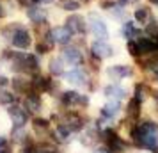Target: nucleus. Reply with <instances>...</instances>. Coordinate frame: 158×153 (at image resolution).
Wrapping results in <instances>:
<instances>
[{
  "instance_id": "f257e3e1",
  "label": "nucleus",
  "mask_w": 158,
  "mask_h": 153,
  "mask_svg": "<svg viewBox=\"0 0 158 153\" xmlns=\"http://www.w3.org/2000/svg\"><path fill=\"white\" fill-rule=\"evenodd\" d=\"M130 135H131L133 142L139 148L158 153V123H155V121H142L140 125L131 126Z\"/></svg>"
},
{
  "instance_id": "f03ea898",
  "label": "nucleus",
  "mask_w": 158,
  "mask_h": 153,
  "mask_svg": "<svg viewBox=\"0 0 158 153\" xmlns=\"http://www.w3.org/2000/svg\"><path fill=\"white\" fill-rule=\"evenodd\" d=\"M11 43L15 48H20V50H27L30 48V43H32V37H30V32L25 27H16L11 34Z\"/></svg>"
},
{
  "instance_id": "7ed1b4c3",
  "label": "nucleus",
  "mask_w": 158,
  "mask_h": 153,
  "mask_svg": "<svg viewBox=\"0 0 158 153\" xmlns=\"http://www.w3.org/2000/svg\"><path fill=\"white\" fill-rule=\"evenodd\" d=\"M91 55L96 59H110L114 55V46L108 45L105 39H96L93 45H91Z\"/></svg>"
},
{
  "instance_id": "20e7f679",
  "label": "nucleus",
  "mask_w": 158,
  "mask_h": 153,
  "mask_svg": "<svg viewBox=\"0 0 158 153\" xmlns=\"http://www.w3.org/2000/svg\"><path fill=\"white\" fill-rule=\"evenodd\" d=\"M103 135H105V141H107V150L110 153H124L126 144H124V141L112 128H107V130L103 132Z\"/></svg>"
},
{
  "instance_id": "39448f33",
  "label": "nucleus",
  "mask_w": 158,
  "mask_h": 153,
  "mask_svg": "<svg viewBox=\"0 0 158 153\" xmlns=\"http://www.w3.org/2000/svg\"><path fill=\"white\" fill-rule=\"evenodd\" d=\"M89 30L96 39H105L107 41L108 37V27L107 23L103 22L101 18H98L96 15H91L89 16Z\"/></svg>"
},
{
  "instance_id": "423d86ee",
  "label": "nucleus",
  "mask_w": 158,
  "mask_h": 153,
  "mask_svg": "<svg viewBox=\"0 0 158 153\" xmlns=\"http://www.w3.org/2000/svg\"><path fill=\"white\" fill-rule=\"evenodd\" d=\"M60 102L66 107H85L87 103H89V100H87V96L80 95L77 91H66L60 96Z\"/></svg>"
},
{
  "instance_id": "0eeeda50",
  "label": "nucleus",
  "mask_w": 158,
  "mask_h": 153,
  "mask_svg": "<svg viewBox=\"0 0 158 153\" xmlns=\"http://www.w3.org/2000/svg\"><path fill=\"white\" fill-rule=\"evenodd\" d=\"M50 39L53 41V43H59V45H68L69 41H71L73 37V32L66 25H57V27H53V29L50 30Z\"/></svg>"
},
{
  "instance_id": "6e6552de",
  "label": "nucleus",
  "mask_w": 158,
  "mask_h": 153,
  "mask_svg": "<svg viewBox=\"0 0 158 153\" xmlns=\"http://www.w3.org/2000/svg\"><path fill=\"white\" fill-rule=\"evenodd\" d=\"M60 125H64L66 128L69 132H78L84 128V125H85V119L80 116L78 112H68V114H64V117H62V123Z\"/></svg>"
},
{
  "instance_id": "1a4fd4ad",
  "label": "nucleus",
  "mask_w": 158,
  "mask_h": 153,
  "mask_svg": "<svg viewBox=\"0 0 158 153\" xmlns=\"http://www.w3.org/2000/svg\"><path fill=\"white\" fill-rule=\"evenodd\" d=\"M66 27L71 30L73 34H85V30H87L85 18L82 15H71L66 20Z\"/></svg>"
},
{
  "instance_id": "9d476101",
  "label": "nucleus",
  "mask_w": 158,
  "mask_h": 153,
  "mask_svg": "<svg viewBox=\"0 0 158 153\" xmlns=\"http://www.w3.org/2000/svg\"><path fill=\"white\" fill-rule=\"evenodd\" d=\"M7 116L16 126H25V123L29 121L27 110L22 109V107H18V105H13V103H11V107L7 109Z\"/></svg>"
},
{
  "instance_id": "9b49d317",
  "label": "nucleus",
  "mask_w": 158,
  "mask_h": 153,
  "mask_svg": "<svg viewBox=\"0 0 158 153\" xmlns=\"http://www.w3.org/2000/svg\"><path fill=\"white\" fill-rule=\"evenodd\" d=\"M131 68L126 64H114L107 70V75L110 80H123L126 77H131Z\"/></svg>"
},
{
  "instance_id": "f8f14e48",
  "label": "nucleus",
  "mask_w": 158,
  "mask_h": 153,
  "mask_svg": "<svg viewBox=\"0 0 158 153\" xmlns=\"http://www.w3.org/2000/svg\"><path fill=\"white\" fill-rule=\"evenodd\" d=\"M52 80L48 79V77H36L34 80H30V89L34 91V93H48V91H52Z\"/></svg>"
},
{
  "instance_id": "ddd939ff",
  "label": "nucleus",
  "mask_w": 158,
  "mask_h": 153,
  "mask_svg": "<svg viewBox=\"0 0 158 153\" xmlns=\"http://www.w3.org/2000/svg\"><path fill=\"white\" fill-rule=\"evenodd\" d=\"M23 109L29 110V112L41 110V98H39V95L34 93V91H29L27 96H25V100H23Z\"/></svg>"
},
{
  "instance_id": "4468645a",
  "label": "nucleus",
  "mask_w": 158,
  "mask_h": 153,
  "mask_svg": "<svg viewBox=\"0 0 158 153\" xmlns=\"http://www.w3.org/2000/svg\"><path fill=\"white\" fill-rule=\"evenodd\" d=\"M119 112H121V103H119V100H112V102L105 103L101 107V116L105 117V119H114Z\"/></svg>"
},
{
  "instance_id": "2eb2a0df",
  "label": "nucleus",
  "mask_w": 158,
  "mask_h": 153,
  "mask_svg": "<svg viewBox=\"0 0 158 153\" xmlns=\"http://www.w3.org/2000/svg\"><path fill=\"white\" fill-rule=\"evenodd\" d=\"M62 61L68 62L69 66H77V64L82 62V53H80L78 48L68 46V48H64V52H62Z\"/></svg>"
},
{
  "instance_id": "dca6fc26",
  "label": "nucleus",
  "mask_w": 158,
  "mask_h": 153,
  "mask_svg": "<svg viewBox=\"0 0 158 153\" xmlns=\"http://www.w3.org/2000/svg\"><path fill=\"white\" fill-rule=\"evenodd\" d=\"M64 79L66 82H69V84H73V86H85V75H84V71H80V70H71V71L64 73Z\"/></svg>"
},
{
  "instance_id": "f3484780",
  "label": "nucleus",
  "mask_w": 158,
  "mask_h": 153,
  "mask_svg": "<svg viewBox=\"0 0 158 153\" xmlns=\"http://www.w3.org/2000/svg\"><path fill=\"white\" fill-rule=\"evenodd\" d=\"M137 45H139L140 53H153L158 50V41H153L151 37H140L137 39Z\"/></svg>"
},
{
  "instance_id": "a211bd4d",
  "label": "nucleus",
  "mask_w": 158,
  "mask_h": 153,
  "mask_svg": "<svg viewBox=\"0 0 158 153\" xmlns=\"http://www.w3.org/2000/svg\"><path fill=\"white\" fill-rule=\"evenodd\" d=\"M27 16L30 18V22L36 23V25H41V23H44V20H46L44 11L39 9V7H29L27 9Z\"/></svg>"
},
{
  "instance_id": "6ab92c4d",
  "label": "nucleus",
  "mask_w": 158,
  "mask_h": 153,
  "mask_svg": "<svg viewBox=\"0 0 158 153\" xmlns=\"http://www.w3.org/2000/svg\"><path fill=\"white\" fill-rule=\"evenodd\" d=\"M103 93H105V96H108V98L121 100V98L126 96V89L121 87V86H107V87L103 89Z\"/></svg>"
},
{
  "instance_id": "aec40b11",
  "label": "nucleus",
  "mask_w": 158,
  "mask_h": 153,
  "mask_svg": "<svg viewBox=\"0 0 158 153\" xmlns=\"http://www.w3.org/2000/svg\"><path fill=\"white\" fill-rule=\"evenodd\" d=\"M64 61L59 57H52L50 62H48V70H50L52 75H62L64 73Z\"/></svg>"
},
{
  "instance_id": "412c9836",
  "label": "nucleus",
  "mask_w": 158,
  "mask_h": 153,
  "mask_svg": "<svg viewBox=\"0 0 158 153\" xmlns=\"http://www.w3.org/2000/svg\"><path fill=\"white\" fill-rule=\"evenodd\" d=\"M140 105H142V102L137 100L135 96L130 98V102H128V114H130V117L137 119V117L140 116Z\"/></svg>"
},
{
  "instance_id": "4be33fe9",
  "label": "nucleus",
  "mask_w": 158,
  "mask_h": 153,
  "mask_svg": "<svg viewBox=\"0 0 158 153\" xmlns=\"http://www.w3.org/2000/svg\"><path fill=\"white\" fill-rule=\"evenodd\" d=\"M133 18H135L137 23H148V20H149V9L148 7H137L135 13H133Z\"/></svg>"
},
{
  "instance_id": "5701e85b",
  "label": "nucleus",
  "mask_w": 158,
  "mask_h": 153,
  "mask_svg": "<svg viewBox=\"0 0 158 153\" xmlns=\"http://www.w3.org/2000/svg\"><path fill=\"white\" fill-rule=\"evenodd\" d=\"M13 86H15V89L18 91V93H29V91H30V80H27V79H22V77L15 79Z\"/></svg>"
},
{
  "instance_id": "b1692460",
  "label": "nucleus",
  "mask_w": 158,
  "mask_h": 153,
  "mask_svg": "<svg viewBox=\"0 0 158 153\" xmlns=\"http://www.w3.org/2000/svg\"><path fill=\"white\" fill-rule=\"evenodd\" d=\"M25 66H27V73H36L39 71V61H37L36 55H32V53H27V62H25Z\"/></svg>"
},
{
  "instance_id": "393cba45",
  "label": "nucleus",
  "mask_w": 158,
  "mask_h": 153,
  "mask_svg": "<svg viewBox=\"0 0 158 153\" xmlns=\"http://www.w3.org/2000/svg\"><path fill=\"white\" fill-rule=\"evenodd\" d=\"M139 34H140V32H139V30L135 29V25H133L131 22H126L124 25H123V36L126 37V39H131V37H137Z\"/></svg>"
},
{
  "instance_id": "a878e982",
  "label": "nucleus",
  "mask_w": 158,
  "mask_h": 153,
  "mask_svg": "<svg viewBox=\"0 0 158 153\" xmlns=\"http://www.w3.org/2000/svg\"><path fill=\"white\" fill-rule=\"evenodd\" d=\"M32 126H34V130H36L37 134H43V132L48 130V121L43 119V117H36V119L32 121Z\"/></svg>"
},
{
  "instance_id": "bb28decb",
  "label": "nucleus",
  "mask_w": 158,
  "mask_h": 153,
  "mask_svg": "<svg viewBox=\"0 0 158 153\" xmlns=\"http://www.w3.org/2000/svg\"><path fill=\"white\" fill-rule=\"evenodd\" d=\"M148 22L149 23H146V34H149V36H158V22L153 20V18H149Z\"/></svg>"
},
{
  "instance_id": "cd10ccee",
  "label": "nucleus",
  "mask_w": 158,
  "mask_h": 153,
  "mask_svg": "<svg viewBox=\"0 0 158 153\" xmlns=\"http://www.w3.org/2000/svg\"><path fill=\"white\" fill-rule=\"evenodd\" d=\"M126 50H128L130 55H133V57H139L140 55V52H139V45H137L135 39H128V43H126Z\"/></svg>"
},
{
  "instance_id": "c85d7f7f",
  "label": "nucleus",
  "mask_w": 158,
  "mask_h": 153,
  "mask_svg": "<svg viewBox=\"0 0 158 153\" xmlns=\"http://www.w3.org/2000/svg\"><path fill=\"white\" fill-rule=\"evenodd\" d=\"M62 9H64V11L75 13L77 9H80V2L78 0H64V2H62Z\"/></svg>"
},
{
  "instance_id": "c756f323",
  "label": "nucleus",
  "mask_w": 158,
  "mask_h": 153,
  "mask_svg": "<svg viewBox=\"0 0 158 153\" xmlns=\"http://www.w3.org/2000/svg\"><path fill=\"white\" fill-rule=\"evenodd\" d=\"M0 103H4V105L15 103V95H11L9 91H2V89H0Z\"/></svg>"
},
{
  "instance_id": "7c9ffc66",
  "label": "nucleus",
  "mask_w": 158,
  "mask_h": 153,
  "mask_svg": "<svg viewBox=\"0 0 158 153\" xmlns=\"http://www.w3.org/2000/svg\"><path fill=\"white\" fill-rule=\"evenodd\" d=\"M135 98H137V100H140V102H144V98H146V87H144V84H137Z\"/></svg>"
},
{
  "instance_id": "2f4dec72",
  "label": "nucleus",
  "mask_w": 158,
  "mask_h": 153,
  "mask_svg": "<svg viewBox=\"0 0 158 153\" xmlns=\"http://www.w3.org/2000/svg\"><path fill=\"white\" fill-rule=\"evenodd\" d=\"M50 46H52V45H46V43L41 41V43L36 45V52H37V53H46V52L50 50Z\"/></svg>"
},
{
  "instance_id": "473e14b6",
  "label": "nucleus",
  "mask_w": 158,
  "mask_h": 153,
  "mask_svg": "<svg viewBox=\"0 0 158 153\" xmlns=\"http://www.w3.org/2000/svg\"><path fill=\"white\" fill-rule=\"evenodd\" d=\"M23 153H37V146L36 144H32V142H27V144L23 146Z\"/></svg>"
},
{
  "instance_id": "72a5a7b5",
  "label": "nucleus",
  "mask_w": 158,
  "mask_h": 153,
  "mask_svg": "<svg viewBox=\"0 0 158 153\" xmlns=\"http://www.w3.org/2000/svg\"><path fill=\"white\" fill-rule=\"evenodd\" d=\"M6 86H9V79L6 75H0V89L6 87Z\"/></svg>"
},
{
  "instance_id": "f704fd0d",
  "label": "nucleus",
  "mask_w": 158,
  "mask_h": 153,
  "mask_svg": "<svg viewBox=\"0 0 158 153\" xmlns=\"http://www.w3.org/2000/svg\"><path fill=\"white\" fill-rule=\"evenodd\" d=\"M115 2H117V6H119V7H124V6H130V4H131V2H135V0H115Z\"/></svg>"
},
{
  "instance_id": "c9c22d12",
  "label": "nucleus",
  "mask_w": 158,
  "mask_h": 153,
  "mask_svg": "<svg viewBox=\"0 0 158 153\" xmlns=\"http://www.w3.org/2000/svg\"><path fill=\"white\" fill-rule=\"evenodd\" d=\"M0 153H13V151H11V148L6 144V146H2V148H0Z\"/></svg>"
},
{
  "instance_id": "e433bc0d",
  "label": "nucleus",
  "mask_w": 158,
  "mask_h": 153,
  "mask_svg": "<svg viewBox=\"0 0 158 153\" xmlns=\"http://www.w3.org/2000/svg\"><path fill=\"white\" fill-rule=\"evenodd\" d=\"M2 146H6V137L0 135V148H2Z\"/></svg>"
},
{
  "instance_id": "4c0bfd02",
  "label": "nucleus",
  "mask_w": 158,
  "mask_h": 153,
  "mask_svg": "<svg viewBox=\"0 0 158 153\" xmlns=\"http://www.w3.org/2000/svg\"><path fill=\"white\" fill-rule=\"evenodd\" d=\"M37 2H43V4H52L53 0H37Z\"/></svg>"
},
{
  "instance_id": "58836bf2",
  "label": "nucleus",
  "mask_w": 158,
  "mask_h": 153,
  "mask_svg": "<svg viewBox=\"0 0 158 153\" xmlns=\"http://www.w3.org/2000/svg\"><path fill=\"white\" fill-rule=\"evenodd\" d=\"M96 153H110V151H108V150H103V148H101V150H98Z\"/></svg>"
},
{
  "instance_id": "ea45409f",
  "label": "nucleus",
  "mask_w": 158,
  "mask_h": 153,
  "mask_svg": "<svg viewBox=\"0 0 158 153\" xmlns=\"http://www.w3.org/2000/svg\"><path fill=\"white\" fill-rule=\"evenodd\" d=\"M18 2H20V4H25V6H27V4H29L30 0H18Z\"/></svg>"
},
{
  "instance_id": "a19ab883",
  "label": "nucleus",
  "mask_w": 158,
  "mask_h": 153,
  "mask_svg": "<svg viewBox=\"0 0 158 153\" xmlns=\"http://www.w3.org/2000/svg\"><path fill=\"white\" fill-rule=\"evenodd\" d=\"M4 16V7H2V4H0V18Z\"/></svg>"
},
{
  "instance_id": "79ce46f5",
  "label": "nucleus",
  "mask_w": 158,
  "mask_h": 153,
  "mask_svg": "<svg viewBox=\"0 0 158 153\" xmlns=\"http://www.w3.org/2000/svg\"><path fill=\"white\" fill-rule=\"evenodd\" d=\"M151 4H155V6H158V0H149Z\"/></svg>"
},
{
  "instance_id": "37998d69",
  "label": "nucleus",
  "mask_w": 158,
  "mask_h": 153,
  "mask_svg": "<svg viewBox=\"0 0 158 153\" xmlns=\"http://www.w3.org/2000/svg\"><path fill=\"white\" fill-rule=\"evenodd\" d=\"M153 95H155V98H158V91H153Z\"/></svg>"
},
{
  "instance_id": "c03bdc74",
  "label": "nucleus",
  "mask_w": 158,
  "mask_h": 153,
  "mask_svg": "<svg viewBox=\"0 0 158 153\" xmlns=\"http://www.w3.org/2000/svg\"><path fill=\"white\" fill-rule=\"evenodd\" d=\"M84 2H91V0H84Z\"/></svg>"
}]
</instances>
